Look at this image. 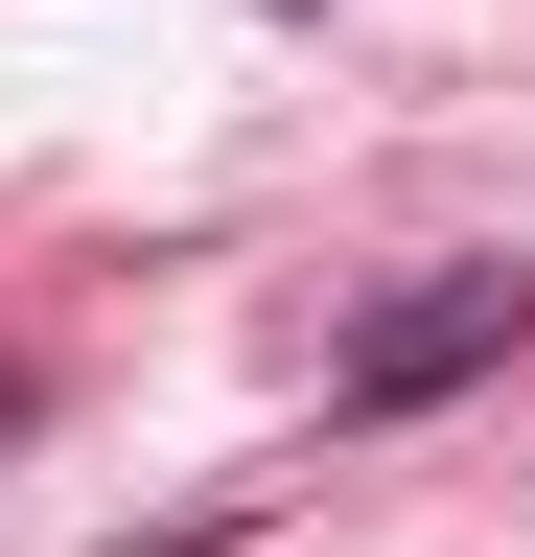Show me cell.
I'll return each mask as SVG.
<instances>
[{
  "label": "cell",
  "instance_id": "1",
  "mask_svg": "<svg viewBox=\"0 0 535 557\" xmlns=\"http://www.w3.org/2000/svg\"><path fill=\"white\" fill-rule=\"evenodd\" d=\"M489 348H535V256H465V278H420L350 372H326V442H373V418H420V395H465Z\"/></svg>",
  "mask_w": 535,
  "mask_h": 557
}]
</instances>
